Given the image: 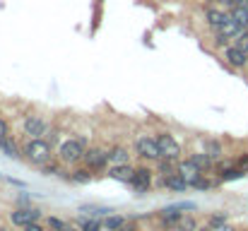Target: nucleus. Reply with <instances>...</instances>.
<instances>
[{"label":"nucleus","instance_id":"obj_1","mask_svg":"<svg viewBox=\"0 0 248 231\" xmlns=\"http://www.w3.org/2000/svg\"><path fill=\"white\" fill-rule=\"evenodd\" d=\"M24 159L31 161L34 166H44L48 161H53V145L46 138H29L22 147Z\"/></svg>","mask_w":248,"mask_h":231},{"label":"nucleus","instance_id":"obj_2","mask_svg":"<svg viewBox=\"0 0 248 231\" xmlns=\"http://www.w3.org/2000/svg\"><path fill=\"white\" fill-rule=\"evenodd\" d=\"M87 150H89L87 138H68L58 145V159L63 164H80Z\"/></svg>","mask_w":248,"mask_h":231},{"label":"nucleus","instance_id":"obj_3","mask_svg":"<svg viewBox=\"0 0 248 231\" xmlns=\"http://www.w3.org/2000/svg\"><path fill=\"white\" fill-rule=\"evenodd\" d=\"M22 130H24L27 138H46V133L51 130V125H48V121L44 116L29 113V116L22 118Z\"/></svg>","mask_w":248,"mask_h":231},{"label":"nucleus","instance_id":"obj_4","mask_svg":"<svg viewBox=\"0 0 248 231\" xmlns=\"http://www.w3.org/2000/svg\"><path fill=\"white\" fill-rule=\"evenodd\" d=\"M135 152H138V156H142V159H147V161H159V159H162L159 145H157V140H155L152 135H140V138L135 140Z\"/></svg>","mask_w":248,"mask_h":231},{"label":"nucleus","instance_id":"obj_5","mask_svg":"<svg viewBox=\"0 0 248 231\" xmlns=\"http://www.w3.org/2000/svg\"><path fill=\"white\" fill-rule=\"evenodd\" d=\"M222 58L232 70H246L248 68V53L241 51L236 44H229L227 48H222Z\"/></svg>","mask_w":248,"mask_h":231},{"label":"nucleus","instance_id":"obj_6","mask_svg":"<svg viewBox=\"0 0 248 231\" xmlns=\"http://www.w3.org/2000/svg\"><path fill=\"white\" fill-rule=\"evenodd\" d=\"M157 145H159V152L164 159H173V161H181V145L176 142V138L171 133H157L155 135Z\"/></svg>","mask_w":248,"mask_h":231},{"label":"nucleus","instance_id":"obj_7","mask_svg":"<svg viewBox=\"0 0 248 231\" xmlns=\"http://www.w3.org/2000/svg\"><path fill=\"white\" fill-rule=\"evenodd\" d=\"M82 164L87 169H92L94 173H99V171H104L108 166V152L101 150V147H89L82 156Z\"/></svg>","mask_w":248,"mask_h":231},{"label":"nucleus","instance_id":"obj_8","mask_svg":"<svg viewBox=\"0 0 248 231\" xmlns=\"http://www.w3.org/2000/svg\"><path fill=\"white\" fill-rule=\"evenodd\" d=\"M41 219V212L39 210H34V207H17V210H12L10 212V222L17 227V229H24V227H29V224H34V222H39Z\"/></svg>","mask_w":248,"mask_h":231},{"label":"nucleus","instance_id":"obj_9","mask_svg":"<svg viewBox=\"0 0 248 231\" xmlns=\"http://www.w3.org/2000/svg\"><path fill=\"white\" fill-rule=\"evenodd\" d=\"M152 183H155V171H152V169H145V166L135 169V178H133L130 185L135 188L138 195H145V193L152 188Z\"/></svg>","mask_w":248,"mask_h":231},{"label":"nucleus","instance_id":"obj_10","mask_svg":"<svg viewBox=\"0 0 248 231\" xmlns=\"http://www.w3.org/2000/svg\"><path fill=\"white\" fill-rule=\"evenodd\" d=\"M227 19H229V10H227V7H215V5H210V7L205 10V24L210 27V31H217Z\"/></svg>","mask_w":248,"mask_h":231},{"label":"nucleus","instance_id":"obj_11","mask_svg":"<svg viewBox=\"0 0 248 231\" xmlns=\"http://www.w3.org/2000/svg\"><path fill=\"white\" fill-rule=\"evenodd\" d=\"M176 173H178V176H181L188 185H193V183H195V181L205 173V171H202V169H198L190 159H181V161L176 164Z\"/></svg>","mask_w":248,"mask_h":231},{"label":"nucleus","instance_id":"obj_12","mask_svg":"<svg viewBox=\"0 0 248 231\" xmlns=\"http://www.w3.org/2000/svg\"><path fill=\"white\" fill-rule=\"evenodd\" d=\"M108 176L113 178V181H121V183H133V178H135V166H130V164H118V166H111V171H108Z\"/></svg>","mask_w":248,"mask_h":231},{"label":"nucleus","instance_id":"obj_13","mask_svg":"<svg viewBox=\"0 0 248 231\" xmlns=\"http://www.w3.org/2000/svg\"><path fill=\"white\" fill-rule=\"evenodd\" d=\"M157 185H162V188H169L171 193H183L186 188H188V183L178 176V173H169V176H162L159 181H157Z\"/></svg>","mask_w":248,"mask_h":231},{"label":"nucleus","instance_id":"obj_14","mask_svg":"<svg viewBox=\"0 0 248 231\" xmlns=\"http://www.w3.org/2000/svg\"><path fill=\"white\" fill-rule=\"evenodd\" d=\"M0 152L5 154V156H10V159H22V156H24L22 150H19V145H17V140H15L12 135L0 138Z\"/></svg>","mask_w":248,"mask_h":231},{"label":"nucleus","instance_id":"obj_15","mask_svg":"<svg viewBox=\"0 0 248 231\" xmlns=\"http://www.w3.org/2000/svg\"><path fill=\"white\" fill-rule=\"evenodd\" d=\"M241 31H244V27H241L236 19H232V15H229V19H227V22H224L217 31H212V34H222V36H227V39H232V41H234Z\"/></svg>","mask_w":248,"mask_h":231},{"label":"nucleus","instance_id":"obj_16","mask_svg":"<svg viewBox=\"0 0 248 231\" xmlns=\"http://www.w3.org/2000/svg\"><path fill=\"white\" fill-rule=\"evenodd\" d=\"M128 150L125 147H121V145H116V147H111L108 150V164L111 166H118V164H128Z\"/></svg>","mask_w":248,"mask_h":231},{"label":"nucleus","instance_id":"obj_17","mask_svg":"<svg viewBox=\"0 0 248 231\" xmlns=\"http://www.w3.org/2000/svg\"><path fill=\"white\" fill-rule=\"evenodd\" d=\"M188 159H190V161H193V164H195L198 169H202V171H212V169H215V159H212V156H207L205 152L190 154Z\"/></svg>","mask_w":248,"mask_h":231},{"label":"nucleus","instance_id":"obj_18","mask_svg":"<svg viewBox=\"0 0 248 231\" xmlns=\"http://www.w3.org/2000/svg\"><path fill=\"white\" fill-rule=\"evenodd\" d=\"M205 154H207V156H212L215 161H219V159H222V154H224L222 142H219V140H215V138L205 140Z\"/></svg>","mask_w":248,"mask_h":231},{"label":"nucleus","instance_id":"obj_19","mask_svg":"<svg viewBox=\"0 0 248 231\" xmlns=\"http://www.w3.org/2000/svg\"><path fill=\"white\" fill-rule=\"evenodd\" d=\"M101 222H104V231H118L125 224V217H121V215H106Z\"/></svg>","mask_w":248,"mask_h":231},{"label":"nucleus","instance_id":"obj_20","mask_svg":"<svg viewBox=\"0 0 248 231\" xmlns=\"http://www.w3.org/2000/svg\"><path fill=\"white\" fill-rule=\"evenodd\" d=\"M229 15H232V19H236L244 29H248V7L246 5H236V7H232Z\"/></svg>","mask_w":248,"mask_h":231},{"label":"nucleus","instance_id":"obj_21","mask_svg":"<svg viewBox=\"0 0 248 231\" xmlns=\"http://www.w3.org/2000/svg\"><path fill=\"white\" fill-rule=\"evenodd\" d=\"M244 176H246V173L234 164V166H229V169L219 171V176H217V178H219V181H236V178H244Z\"/></svg>","mask_w":248,"mask_h":231},{"label":"nucleus","instance_id":"obj_22","mask_svg":"<svg viewBox=\"0 0 248 231\" xmlns=\"http://www.w3.org/2000/svg\"><path fill=\"white\" fill-rule=\"evenodd\" d=\"M70 178H73L75 183H89V181L94 178V171H92V169H87V166L82 164V169H75Z\"/></svg>","mask_w":248,"mask_h":231},{"label":"nucleus","instance_id":"obj_23","mask_svg":"<svg viewBox=\"0 0 248 231\" xmlns=\"http://www.w3.org/2000/svg\"><path fill=\"white\" fill-rule=\"evenodd\" d=\"M157 164V171L162 173V176H169V173H176V164L178 161H173V159H159V161H155Z\"/></svg>","mask_w":248,"mask_h":231},{"label":"nucleus","instance_id":"obj_24","mask_svg":"<svg viewBox=\"0 0 248 231\" xmlns=\"http://www.w3.org/2000/svg\"><path fill=\"white\" fill-rule=\"evenodd\" d=\"M195 229H198V222H195L193 215H183L178 219V224H176V231H195Z\"/></svg>","mask_w":248,"mask_h":231},{"label":"nucleus","instance_id":"obj_25","mask_svg":"<svg viewBox=\"0 0 248 231\" xmlns=\"http://www.w3.org/2000/svg\"><path fill=\"white\" fill-rule=\"evenodd\" d=\"M80 229L82 231H104V222L99 217H92V219H80Z\"/></svg>","mask_w":248,"mask_h":231},{"label":"nucleus","instance_id":"obj_26","mask_svg":"<svg viewBox=\"0 0 248 231\" xmlns=\"http://www.w3.org/2000/svg\"><path fill=\"white\" fill-rule=\"evenodd\" d=\"M217 183H219V178H205V173H202L190 188H195V190H210V188L217 185Z\"/></svg>","mask_w":248,"mask_h":231},{"label":"nucleus","instance_id":"obj_27","mask_svg":"<svg viewBox=\"0 0 248 231\" xmlns=\"http://www.w3.org/2000/svg\"><path fill=\"white\" fill-rule=\"evenodd\" d=\"M46 227L51 231H68L70 229V224L63 222V219H58V217H46Z\"/></svg>","mask_w":248,"mask_h":231},{"label":"nucleus","instance_id":"obj_28","mask_svg":"<svg viewBox=\"0 0 248 231\" xmlns=\"http://www.w3.org/2000/svg\"><path fill=\"white\" fill-rule=\"evenodd\" d=\"M229 44H234V41L227 39V36H222V34H215V36H212V46H215V48H227Z\"/></svg>","mask_w":248,"mask_h":231},{"label":"nucleus","instance_id":"obj_29","mask_svg":"<svg viewBox=\"0 0 248 231\" xmlns=\"http://www.w3.org/2000/svg\"><path fill=\"white\" fill-rule=\"evenodd\" d=\"M234 44H236L241 51H246V53H248V29H244V31H241V34L234 39Z\"/></svg>","mask_w":248,"mask_h":231},{"label":"nucleus","instance_id":"obj_30","mask_svg":"<svg viewBox=\"0 0 248 231\" xmlns=\"http://www.w3.org/2000/svg\"><path fill=\"white\" fill-rule=\"evenodd\" d=\"M41 171H44L46 176H61V173H63V171H61L56 164H51V161H48V164H44V166H41Z\"/></svg>","mask_w":248,"mask_h":231},{"label":"nucleus","instance_id":"obj_31","mask_svg":"<svg viewBox=\"0 0 248 231\" xmlns=\"http://www.w3.org/2000/svg\"><path fill=\"white\" fill-rule=\"evenodd\" d=\"M222 224H227V215H212V217H210V227H212V229H217V227H222Z\"/></svg>","mask_w":248,"mask_h":231},{"label":"nucleus","instance_id":"obj_32","mask_svg":"<svg viewBox=\"0 0 248 231\" xmlns=\"http://www.w3.org/2000/svg\"><path fill=\"white\" fill-rule=\"evenodd\" d=\"M236 166L244 171V173H248V152L246 154H241L239 159H236Z\"/></svg>","mask_w":248,"mask_h":231},{"label":"nucleus","instance_id":"obj_33","mask_svg":"<svg viewBox=\"0 0 248 231\" xmlns=\"http://www.w3.org/2000/svg\"><path fill=\"white\" fill-rule=\"evenodd\" d=\"M5 135H10V123L5 116H0V138H5Z\"/></svg>","mask_w":248,"mask_h":231},{"label":"nucleus","instance_id":"obj_34","mask_svg":"<svg viewBox=\"0 0 248 231\" xmlns=\"http://www.w3.org/2000/svg\"><path fill=\"white\" fill-rule=\"evenodd\" d=\"M58 138H61V133H58L56 128H51V130L46 133V140H48L51 145H56V142H58Z\"/></svg>","mask_w":248,"mask_h":231},{"label":"nucleus","instance_id":"obj_35","mask_svg":"<svg viewBox=\"0 0 248 231\" xmlns=\"http://www.w3.org/2000/svg\"><path fill=\"white\" fill-rule=\"evenodd\" d=\"M222 7H227V10H232V7H236V5H244V0H217Z\"/></svg>","mask_w":248,"mask_h":231},{"label":"nucleus","instance_id":"obj_36","mask_svg":"<svg viewBox=\"0 0 248 231\" xmlns=\"http://www.w3.org/2000/svg\"><path fill=\"white\" fill-rule=\"evenodd\" d=\"M24 231H46L39 222H34V224H29V227H24Z\"/></svg>","mask_w":248,"mask_h":231},{"label":"nucleus","instance_id":"obj_37","mask_svg":"<svg viewBox=\"0 0 248 231\" xmlns=\"http://www.w3.org/2000/svg\"><path fill=\"white\" fill-rule=\"evenodd\" d=\"M118 231H135V227H133V224H128V222H125V224H123V227H121V229Z\"/></svg>","mask_w":248,"mask_h":231},{"label":"nucleus","instance_id":"obj_38","mask_svg":"<svg viewBox=\"0 0 248 231\" xmlns=\"http://www.w3.org/2000/svg\"><path fill=\"white\" fill-rule=\"evenodd\" d=\"M195 231H215V229H212L210 224H205V227H198V229H195Z\"/></svg>","mask_w":248,"mask_h":231},{"label":"nucleus","instance_id":"obj_39","mask_svg":"<svg viewBox=\"0 0 248 231\" xmlns=\"http://www.w3.org/2000/svg\"><path fill=\"white\" fill-rule=\"evenodd\" d=\"M215 231H234V229H232V227H227V224H222V227H217Z\"/></svg>","mask_w":248,"mask_h":231},{"label":"nucleus","instance_id":"obj_40","mask_svg":"<svg viewBox=\"0 0 248 231\" xmlns=\"http://www.w3.org/2000/svg\"><path fill=\"white\" fill-rule=\"evenodd\" d=\"M68 231H82V229H75V227H70V229H68Z\"/></svg>","mask_w":248,"mask_h":231},{"label":"nucleus","instance_id":"obj_41","mask_svg":"<svg viewBox=\"0 0 248 231\" xmlns=\"http://www.w3.org/2000/svg\"><path fill=\"white\" fill-rule=\"evenodd\" d=\"M244 5H246V7H248V0H244Z\"/></svg>","mask_w":248,"mask_h":231},{"label":"nucleus","instance_id":"obj_42","mask_svg":"<svg viewBox=\"0 0 248 231\" xmlns=\"http://www.w3.org/2000/svg\"><path fill=\"white\" fill-rule=\"evenodd\" d=\"M0 231H5V229H0Z\"/></svg>","mask_w":248,"mask_h":231}]
</instances>
